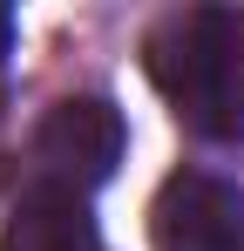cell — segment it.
Listing matches in <instances>:
<instances>
[{
	"label": "cell",
	"instance_id": "obj_1",
	"mask_svg": "<svg viewBox=\"0 0 244 251\" xmlns=\"http://www.w3.org/2000/svg\"><path fill=\"white\" fill-rule=\"evenodd\" d=\"M143 68L203 143L244 136V7H183L163 14L143 41Z\"/></svg>",
	"mask_w": 244,
	"mask_h": 251
},
{
	"label": "cell",
	"instance_id": "obj_2",
	"mask_svg": "<svg viewBox=\"0 0 244 251\" xmlns=\"http://www.w3.org/2000/svg\"><path fill=\"white\" fill-rule=\"evenodd\" d=\"M34 163H41V183H61V190H95L109 183L122 163V116L116 102L102 95H68L54 102L34 129Z\"/></svg>",
	"mask_w": 244,
	"mask_h": 251
},
{
	"label": "cell",
	"instance_id": "obj_3",
	"mask_svg": "<svg viewBox=\"0 0 244 251\" xmlns=\"http://www.w3.org/2000/svg\"><path fill=\"white\" fill-rule=\"evenodd\" d=\"M156 251H244V197L210 170H176L149 204Z\"/></svg>",
	"mask_w": 244,
	"mask_h": 251
},
{
	"label": "cell",
	"instance_id": "obj_4",
	"mask_svg": "<svg viewBox=\"0 0 244 251\" xmlns=\"http://www.w3.org/2000/svg\"><path fill=\"white\" fill-rule=\"evenodd\" d=\"M0 251H102V231H95L81 190L34 183V190H21V204L7 210Z\"/></svg>",
	"mask_w": 244,
	"mask_h": 251
},
{
	"label": "cell",
	"instance_id": "obj_5",
	"mask_svg": "<svg viewBox=\"0 0 244 251\" xmlns=\"http://www.w3.org/2000/svg\"><path fill=\"white\" fill-rule=\"evenodd\" d=\"M7 54H14V14L0 7V75H7Z\"/></svg>",
	"mask_w": 244,
	"mask_h": 251
}]
</instances>
